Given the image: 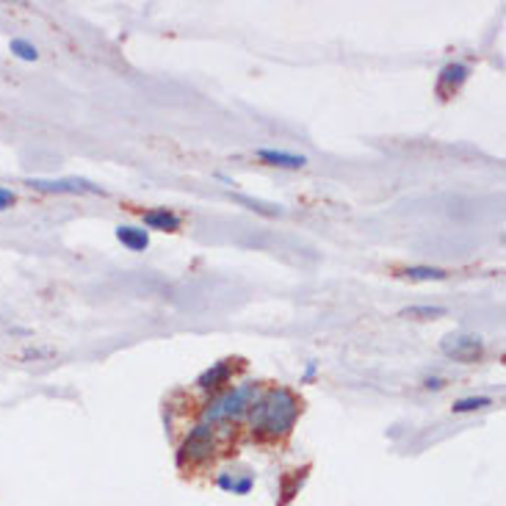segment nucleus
Returning <instances> with one entry per match:
<instances>
[{
  "mask_svg": "<svg viewBox=\"0 0 506 506\" xmlns=\"http://www.w3.org/2000/svg\"><path fill=\"white\" fill-rule=\"evenodd\" d=\"M302 412V401L288 388H269L258 393V399L249 407V420L255 435L263 437H282L293 429Z\"/></svg>",
  "mask_w": 506,
  "mask_h": 506,
  "instance_id": "obj_1",
  "label": "nucleus"
},
{
  "mask_svg": "<svg viewBox=\"0 0 506 506\" xmlns=\"http://www.w3.org/2000/svg\"><path fill=\"white\" fill-rule=\"evenodd\" d=\"M258 399V385L246 382L238 385L227 393H219L216 399H210L207 407L202 409V424H219V420H230V418H241L244 412H249L252 401Z\"/></svg>",
  "mask_w": 506,
  "mask_h": 506,
  "instance_id": "obj_2",
  "label": "nucleus"
},
{
  "mask_svg": "<svg viewBox=\"0 0 506 506\" xmlns=\"http://www.w3.org/2000/svg\"><path fill=\"white\" fill-rule=\"evenodd\" d=\"M214 451V427L210 424H197L189 437L183 440L180 446V454H178V465L186 468V465H197V462H205Z\"/></svg>",
  "mask_w": 506,
  "mask_h": 506,
  "instance_id": "obj_3",
  "label": "nucleus"
},
{
  "mask_svg": "<svg viewBox=\"0 0 506 506\" xmlns=\"http://www.w3.org/2000/svg\"><path fill=\"white\" fill-rule=\"evenodd\" d=\"M28 189L41 191V194H106L97 183L87 178H59V180H45V178H28Z\"/></svg>",
  "mask_w": 506,
  "mask_h": 506,
  "instance_id": "obj_4",
  "label": "nucleus"
},
{
  "mask_svg": "<svg viewBox=\"0 0 506 506\" xmlns=\"http://www.w3.org/2000/svg\"><path fill=\"white\" fill-rule=\"evenodd\" d=\"M440 349L456 363H476L484 354V341L479 335H446Z\"/></svg>",
  "mask_w": 506,
  "mask_h": 506,
  "instance_id": "obj_5",
  "label": "nucleus"
},
{
  "mask_svg": "<svg viewBox=\"0 0 506 506\" xmlns=\"http://www.w3.org/2000/svg\"><path fill=\"white\" fill-rule=\"evenodd\" d=\"M471 78V69L465 64H459V61H451L440 69L437 75V95L448 97V95H456L462 87H465V80Z\"/></svg>",
  "mask_w": 506,
  "mask_h": 506,
  "instance_id": "obj_6",
  "label": "nucleus"
},
{
  "mask_svg": "<svg viewBox=\"0 0 506 506\" xmlns=\"http://www.w3.org/2000/svg\"><path fill=\"white\" fill-rule=\"evenodd\" d=\"M142 222H144V227H150V230H161V233H175V230H180V216L175 214V210H169V207H152V210H144V214H142Z\"/></svg>",
  "mask_w": 506,
  "mask_h": 506,
  "instance_id": "obj_7",
  "label": "nucleus"
},
{
  "mask_svg": "<svg viewBox=\"0 0 506 506\" xmlns=\"http://www.w3.org/2000/svg\"><path fill=\"white\" fill-rule=\"evenodd\" d=\"M230 373H233V363H230V360H219V363H214V365L205 368V371L197 376V388H202V391H216V388L227 385Z\"/></svg>",
  "mask_w": 506,
  "mask_h": 506,
  "instance_id": "obj_8",
  "label": "nucleus"
},
{
  "mask_svg": "<svg viewBox=\"0 0 506 506\" xmlns=\"http://www.w3.org/2000/svg\"><path fill=\"white\" fill-rule=\"evenodd\" d=\"M255 155L269 163V166H277V169H302L308 163L305 155H293V152H285V150H269V147H261L255 150Z\"/></svg>",
  "mask_w": 506,
  "mask_h": 506,
  "instance_id": "obj_9",
  "label": "nucleus"
},
{
  "mask_svg": "<svg viewBox=\"0 0 506 506\" xmlns=\"http://www.w3.org/2000/svg\"><path fill=\"white\" fill-rule=\"evenodd\" d=\"M116 241L122 246H128L131 252H144L150 246V233L142 227H131V225H119L116 227Z\"/></svg>",
  "mask_w": 506,
  "mask_h": 506,
  "instance_id": "obj_10",
  "label": "nucleus"
},
{
  "mask_svg": "<svg viewBox=\"0 0 506 506\" xmlns=\"http://www.w3.org/2000/svg\"><path fill=\"white\" fill-rule=\"evenodd\" d=\"M401 277H407L412 282H443V280H448V271L437 269V266H409L401 271Z\"/></svg>",
  "mask_w": 506,
  "mask_h": 506,
  "instance_id": "obj_11",
  "label": "nucleus"
},
{
  "mask_svg": "<svg viewBox=\"0 0 506 506\" xmlns=\"http://www.w3.org/2000/svg\"><path fill=\"white\" fill-rule=\"evenodd\" d=\"M233 199L238 205H246L249 210H255L261 216H280L282 207L280 205H271V202H263V199H255V197H246V194H233Z\"/></svg>",
  "mask_w": 506,
  "mask_h": 506,
  "instance_id": "obj_12",
  "label": "nucleus"
},
{
  "mask_svg": "<svg viewBox=\"0 0 506 506\" xmlns=\"http://www.w3.org/2000/svg\"><path fill=\"white\" fill-rule=\"evenodd\" d=\"M448 310L440 308V305H412V308H404L401 316L404 318H418V321H427V318H440L446 316Z\"/></svg>",
  "mask_w": 506,
  "mask_h": 506,
  "instance_id": "obj_13",
  "label": "nucleus"
},
{
  "mask_svg": "<svg viewBox=\"0 0 506 506\" xmlns=\"http://www.w3.org/2000/svg\"><path fill=\"white\" fill-rule=\"evenodd\" d=\"M9 51L20 59V61H36L39 59V51H36V45H31L28 39H12V45H9Z\"/></svg>",
  "mask_w": 506,
  "mask_h": 506,
  "instance_id": "obj_14",
  "label": "nucleus"
},
{
  "mask_svg": "<svg viewBox=\"0 0 506 506\" xmlns=\"http://www.w3.org/2000/svg\"><path fill=\"white\" fill-rule=\"evenodd\" d=\"M490 404H492V399H487V396H468V399L454 401V412H474V409H484Z\"/></svg>",
  "mask_w": 506,
  "mask_h": 506,
  "instance_id": "obj_15",
  "label": "nucleus"
},
{
  "mask_svg": "<svg viewBox=\"0 0 506 506\" xmlns=\"http://www.w3.org/2000/svg\"><path fill=\"white\" fill-rule=\"evenodd\" d=\"M14 202H17L14 191H12V189H4V186H0V214H4V210H9V207H12Z\"/></svg>",
  "mask_w": 506,
  "mask_h": 506,
  "instance_id": "obj_16",
  "label": "nucleus"
},
{
  "mask_svg": "<svg viewBox=\"0 0 506 506\" xmlns=\"http://www.w3.org/2000/svg\"><path fill=\"white\" fill-rule=\"evenodd\" d=\"M443 385H446V382H443V379H440V376H429V379H427V382H424V388H427V391H440Z\"/></svg>",
  "mask_w": 506,
  "mask_h": 506,
  "instance_id": "obj_17",
  "label": "nucleus"
},
{
  "mask_svg": "<svg viewBox=\"0 0 506 506\" xmlns=\"http://www.w3.org/2000/svg\"><path fill=\"white\" fill-rule=\"evenodd\" d=\"M316 371H318V365H316V363H308V368H305V382H310V379L316 376Z\"/></svg>",
  "mask_w": 506,
  "mask_h": 506,
  "instance_id": "obj_18",
  "label": "nucleus"
}]
</instances>
